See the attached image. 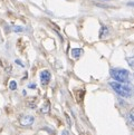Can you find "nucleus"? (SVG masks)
<instances>
[{"instance_id": "1", "label": "nucleus", "mask_w": 134, "mask_h": 135, "mask_svg": "<svg viewBox=\"0 0 134 135\" xmlns=\"http://www.w3.org/2000/svg\"><path fill=\"white\" fill-rule=\"evenodd\" d=\"M109 86H111L119 96H122V97L127 98V97H131L132 96V88L128 84L118 83V81H112V83H109Z\"/></svg>"}, {"instance_id": "10", "label": "nucleus", "mask_w": 134, "mask_h": 135, "mask_svg": "<svg viewBox=\"0 0 134 135\" xmlns=\"http://www.w3.org/2000/svg\"><path fill=\"white\" fill-rule=\"evenodd\" d=\"M9 88H10L11 90H15L16 88H17V83L15 80H12V81H10L9 83Z\"/></svg>"}, {"instance_id": "15", "label": "nucleus", "mask_w": 134, "mask_h": 135, "mask_svg": "<svg viewBox=\"0 0 134 135\" xmlns=\"http://www.w3.org/2000/svg\"><path fill=\"white\" fill-rule=\"evenodd\" d=\"M102 1H109V0H102Z\"/></svg>"}, {"instance_id": "2", "label": "nucleus", "mask_w": 134, "mask_h": 135, "mask_svg": "<svg viewBox=\"0 0 134 135\" xmlns=\"http://www.w3.org/2000/svg\"><path fill=\"white\" fill-rule=\"evenodd\" d=\"M111 76H112V78H114V80L118 81V83L127 84L128 80H130V73L126 69H123V68L111 69Z\"/></svg>"}, {"instance_id": "12", "label": "nucleus", "mask_w": 134, "mask_h": 135, "mask_svg": "<svg viewBox=\"0 0 134 135\" xmlns=\"http://www.w3.org/2000/svg\"><path fill=\"white\" fill-rule=\"evenodd\" d=\"M127 60H128V64H130V66H131V67H133V66H134V64H133V58H132V57H131V58H128Z\"/></svg>"}, {"instance_id": "11", "label": "nucleus", "mask_w": 134, "mask_h": 135, "mask_svg": "<svg viewBox=\"0 0 134 135\" xmlns=\"http://www.w3.org/2000/svg\"><path fill=\"white\" fill-rule=\"evenodd\" d=\"M16 64H18V65H20L21 67H25V65H23V62L20 60V59H16Z\"/></svg>"}, {"instance_id": "14", "label": "nucleus", "mask_w": 134, "mask_h": 135, "mask_svg": "<svg viewBox=\"0 0 134 135\" xmlns=\"http://www.w3.org/2000/svg\"><path fill=\"white\" fill-rule=\"evenodd\" d=\"M61 135H68V132H67V131H63Z\"/></svg>"}, {"instance_id": "7", "label": "nucleus", "mask_w": 134, "mask_h": 135, "mask_svg": "<svg viewBox=\"0 0 134 135\" xmlns=\"http://www.w3.org/2000/svg\"><path fill=\"white\" fill-rule=\"evenodd\" d=\"M49 107H50V106H49V103H46V105L42 106L41 113H42V114H47V113L49 112Z\"/></svg>"}, {"instance_id": "13", "label": "nucleus", "mask_w": 134, "mask_h": 135, "mask_svg": "<svg viewBox=\"0 0 134 135\" xmlns=\"http://www.w3.org/2000/svg\"><path fill=\"white\" fill-rule=\"evenodd\" d=\"M28 87H29V88H36V85H35V84H30L29 86H28Z\"/></svg>"}, {"instance_id": "5", "label": "nucleus", "mask_w": 134, "mask_h": 135, "mask_svg": "<svg viewBox=\"0 0 134 135\" xmlns=\"http://www.w3.org/2000/svg\"><path fill=\"white\" fill-rule=\"evenodd\" d=\"M70 54H71V56H73L75 59H77V58H79V57L84 54V50L82 49V48H73L71 51H70Z\"/></svg>"}, {"instance_id": "9", "label": "nucleus", "mask_w": 134, "mask_h": 135, "mask_svg": "<svg viewBox=\"0 0 134 135\" xmlns=\"http://www.w3.org/2000/svg\"><path fill=\"white\" fill-rule=\"evenodd\" d=\"M12 30L15 32H22L23 31V27L20 26H12Z\"/></svg>"}, {"instance_id": "3", "label": "nucleus", "mask_w": 134, "mask_h": 135, "mask_svg": "<svg viewBox=\"0 0 134 135\" xmlns=\"http://www.w3.org/2000/svg\"><path fill=\"white\" fill-rule=\"evenodd\" d=\"M51 78V74L49 70H42L40 73V81L42 85H47L50 81Z\"/></svg>"}, {"instance_id": "6", "label": "nucleus", "mask_w": 134, "mask_h": 135, "mask_svg": "<svg viewBox=\"0 0 134 135\" xmlns=\"http://www.w3.org/2000/svg\"><path fill=\"white\" fill-rule=\"evenodd\" d=\"M108 33V29L107 27L105 26H102V28H100V31H99V38H104L105 36H106Z\"/></svg>"}, {"instance_id": "4", "label": "nucleus", "mask_w": 134, "mask_h": 135, "mask_svg": "<svg viewBox=\"0 0 134 135\" xmlns=\"http://www.w3.org/2000/svg\"><path fill=\"white\" fill-rule=\"evenodd\" d=\"M34 122H35V118L31 115H25L20 119V124L23 125V126H29V125L34 124Z\"/></svg>"}, {"instance_id": "8", "label": "nucleus", "mask_w": 134, "mask_h": 135, "mask_svg": "<svg viewBox=\"0 0 134 135\" xmlns=\"http://www.w3.org/2000/svg\"><path fill=\"white\" fill-rule=\"evenodd\" d=\"M133 122H134V117H133V110H131V112L128 113V124H130V126H133Z\"/></svg>"}]
</instances>
